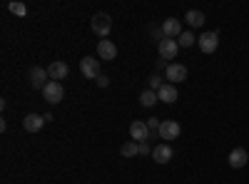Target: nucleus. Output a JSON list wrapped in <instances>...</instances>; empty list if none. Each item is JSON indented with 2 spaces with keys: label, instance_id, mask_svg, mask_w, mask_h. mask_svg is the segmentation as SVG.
<instances>
[{
  "label": "nucleus",
  "instance_id": "f257e3e1",
  "mask_svg": "<svg viewBox=\"0 0 249 184\" xmlns=\"http://www.w3.org/2000/svg\"><path fill=\"white\" fill-rule=\"evenodd\" d=\"M92 33L95 35H100V37H107L110 35V30H112V20H110V15L107 13H97L95 17H92Z\"/></svg>",
  "mask_w": 249,
  "mask_h": 184
},
{
  "label": "nucleus",
  "instance_id": "f03ea898",
  "mask_svg": "<svg viewBox=\"0 0 249 184\" xmlns=\"http://www.w3.org/2000/svg\"><path fill=\"white\" fill-rule=\"evenodd\" d=\"M197 45H199V50H202L204 55H212V52L219 48V35H217L214 30L202 33V35L197 37Z\"/></svg>",
  "mask_w": 249,
  "mask_h": 184
},
{
  "label": "nucleus",
  "instance_id": "7ed1b4c3",
  "mask_svg": "<svg viewBox=\"0 0 249 184\" xmlns=\"http://www.w3.org/2000/svg\"><path fill=\"white\" fill-rule=\"evenodd\" d=\"M157 52H160V60H175L177 52H179V43L177 40H170V37H164L162 43H157Z\"/></svg>",
  "mask_w": 249,
  "mask_h": 184
},
{
  "label": "nucleus",
  "instance_id": "20e7f679",
  "mask_svg": "<svg viewBox=\"0 0 249 184\" xmlns=\"http://www.w3.org/2000/svg\"><path fill=\"white\" fill-rule=\"evenodd\" d=\"M43 97H45L48 105H57V102H62V97H65V87L60 83H55V80H50L48 87L43 90Z\"/></svg>",
  "mask_w": 249,
  "mask_h": 184
},
{
  "label": "nucleus",
  "instance_id": "39448f33",
  "mask_svg": "<svg viewBox=\"0 0 249 184\" xmlns=\"http://www.w3.org/2000/svg\"><path fill=\"white\" fill-rule=\"evenodd\" d=\"M80 72L85 75L88 80H97L102 72H100V60H95V57H82L80 60Z\"/></svg>",
  "mask_w": 249,
  "mask_h": 184
},
{
  "label": "nucleus",
  "instance_id": "423d86ee",
  "mask_svg": "<svg viewBox=\"0 0 249 184\" xmlns=\"http://www.w3.org/2000/svg\"><path fill=\"white\" fill-rule=\"evenodd\" d=\"M179 132H182V127L177 125L175 119H162V125H160V132H157V134H160L164 142H170V139H177Z\"/></svg>",
  "mask_w": 249,
  "mask_h": 184
},
{
  "label": "nucleus",
  "instance_id": "0eeeda50",
  "mask_svg": "<svg viewBox=\"0 0 249 184\" xmlns=\"http://www.w3.org/2000/svg\"><path fill=\"white\" fill-rule=\"evenodd\" d=\"M48 83H50V75H48L45 67H33V70H30V85H33L35 90L43 92V90L48 87Z\"/></svg>",
  "mask_w": 249,
  "mask_h": 184
},
{
  "label": "nucleus",
  "instance_id": "6e6552de",
  "mask_svg": "<svg viewBox=\"0 0 249 184\" xmlns=\"http://www.w3.org/2000/svg\"><path fill=\"white\" fill-rule=\"evenodd\" d=\"M130 137L137 142V145H140V142H147V139H150L147 122H144V119H135L132 125H130Z\"/></svg>",
  "mask_w": 249,
  "mask_h": 184
},
{
  "label": "nucleus",
  "instance_id": "1a4fd4ad",
  "mask_svg": "<svg viewBox=\"0 0 249 184\" xmlns=\"http://www.w3.org/2000/svg\"><path fill=\"white\" fill-rule=\"evenodd\" d=\"M162 28V33H164V37H170V40H177L184 30H182V25H179V20L177 17H167L164 23L160 25Z\"/></svg>",
  "mask_w": 249,
  "mask_h": 184
},
{
  "label": "nucleus",
  "instance_id": "9d476101",
  "mask_svg": "<svg viewBox=\"0 0 249 184\" xmlns=\"http://www.w3.org/2000/svg\"><path fill=\"white\" fill-rule=\"evenodd\" d=\"M167 80H170V85H179L187 80V67L179 65V63H170L167 67Z\"/></svg>",
  "mask_w": 249,
  "mask_h": 184
},
{
  "label": "nucleus",
  "instance_id": "9b49d317",
  "mask_svg": "<svg viewBox=\"0 0 249 184\" xmlns=\"http://www.w3.org/2000/svg\"><path fill=\"white\" fill-rule=\"evenodd\" d=\"M97 57L100 60H115L117 57V45L112 40H100L97 43Z\"/></svg>",
  "mask_w": 249,
  "mask_h": 184
},
{
  "label": "nucleus",
  "instance_id": "f8f14e48",
  "mask_svg": "<svg viewBox=\"0 0 249 184\" xmlns=\"http://www.w3.org/2000/svg\"><path fill=\"white\" fill-rule=\"evenodd\" d=\"M68 72H70V67H68V63H62V60H55V63H50V67H48V75H50V80H55V83L65 80Z\"/></svg>",
  "mask_w": 249,
  "mask_h": 184
},
{
  "label": "nucleus",
  "instance_id": "ddd939ff",
  "mask_svg": "<svg viewBox=\"0 0 249 184\" xmlns=\"http://www.w3.org/2000/svg\"><path fill=\"white\" fill-rule=\"evenodd\" d=\"M152 159L157 162V165H167V162L172 159V147L167 145V142H162V145H155V150H152Z\"/></svg>",
  "mask_w": 249,
  "mask_h": 184
},
{
  "label": "nucleus",
  "instance_id": "4468645a",
  "mask_svg": "<svg viewBox=\"0 0 249 184\" xmlns=\"http://www.w3.org/2000/svg\"><path fill=\"white\" fill-rule=\"evenodd\" d=\"M249 162V154H247V150H242V147H234L232 152H230V167L232 169H242L244 165Z\"/></svg>",
  "mask_w": 249,
  "mask_h": 184
},
{
  "label": "nucleus",
  "instance_id": "2eb2a0df",
  "mask_svg": "<svg viewBox=\"0 0 249 184\" xmlns=\"http://www.w3.org/2000/svg\"><path fill=\"white\" fill-rule=\"evenodd\" d=\"M43 125H45V117L43 115H28L25 119H23V127L28 130V132H40V130H43Z\"/></svg>",
  "mask_w": 249,
  "mask_h": 184
},
{
  "label": "nucleus",
  "instance_id": "dca6fc26",
  "mask_svg": "<svg viewBox=\"0 0 249 184\" xmlns=\"http://www.w3.org/2000/svg\"><path fill=\"white\" fill-rule=\"evenodd\" d=\"M160 102H167V105H172V102H177V85H170V83H164L162 90L157 92Z\"/></svg>",
  "mask_w": 249,
  "mask_h": 184
},
{
  "label": "nucleus",
  "instance_id": "f3484780",
  "mask_svg": "<svg viewBox=\"0 0 249 184\" xmlns=\"http://www.w3.org/2000/svg\"><path fill=\"white\" fill-rule=\"evenodd\" d=\"M184 20H187V25H192V28H202L204 25V13L202 10H187Z\"/></svg>",
  "mask_w": 249,
  "mask_h": 184
},
{
  "label": "nucleus",
  "instance_id": "a211bd4d",
  "mask_svg": "<svg viewBox=\"0 0 249 184\" xmlns=\"http://www.w3.org/2000/svg\"><path fill=\"white\" fill-rule=\"evenodd\" d=\"M155 102H160V97H157L155 90H144V92H140V105H142V107H155Z\"/></svg>",
  "mask_w": 249,
  "mask_h": 184
},
{
  "label": "nucleus",
  "instance_id": "6ab92c4d",
  "mask_svg": "<svg viewBox=\"0 0 249 184\" xmlns=\"http://www.w3.org/2000/svg\"><path fill=\"white\" fill-rule=\"evenodd\" d=\"M120 154H122V157H137V154H140V145H137L135 139L124 142V145L120 147Z\"/></svg>",
  "mask_w": 249,
  "mask_h": 184
},
{
  "label": "nucleus",
  "instance_id": "aec40b11",
  "mask_svg": "<svg viewBox=\"0 0 249 184\" xmlns=\"http://www.w3.org/2000/svg\"><path fill=\"white\" fill-rule=\"evenodd\" d=\"M177 43H179V48H192V45H195V35H192L190 30H184V33L177 37Z\"/></svg>",
  "mask_w": 249,
  "mask_h": 184
},
{
  "label": "nucleus",
  "instance_id": "412c9836",
  "mask_svg": "<svg viewBox=\"0 0 249 184\" xmlns=\"http://www.w3.org/2000/svg\"><path fill=\"white\" fill-rule=\"evenodd\" d=\"M8 10H10L13 15H20V17H23V15L28 13V8H25V3H10V5H8Z\"/></svg>",
  "mask_w": 249,
  "mask_h": 184
},
{
  "label": "nucleus",
  "instance_id": "4be33fe9",
  "mask_svg": "<svg viewBox=\"0 0 249 184\" xmlns=\"http://www.w3.org/2000/svg\"><path fill=\"white\" fill-rule=\"evenodd\" d=\"M147 83H150V87H147V90H155V92H160V90H162V85H164V83H162V77H160L157 72L147 80Z\"/></svg>",
  "mask_w": 249,
  "mask_h": 184
},
{
  "label": "nucleus",
  "instance_id": "5701e85b",
  "mask_svg": "<svg viewBox=\"0 0 249 184\" xmlns=\"http://www.w3.org/2000/svg\"><path fill=\"white\" fill-rule=\"evenodd\" d=\"M160 125H162V119H157V117H150V119H147V130H150V134L160 132Z\"/></svg>",
  "mask_w": 249,
  "mask_h": 184
},
{
  "label": "nucleus",
  "instance_id": "b1692460",
  "mask_svg": "<svg viewBox=\"0 0 249 184\" xmlns=\"http://www.w3.org/2000/svg\"><path fill=\"white\" fill-rule=\"evenodd\" d=\"M140 157H152V147H150V142H140Z\"/></svg>",
  "mask_w": 249,
  "mask_h": 184
},
{
  "label": "nucleus",
  "instance_id": "393cba45",
  "mask_svg": "<svg viewBox=\"0 0 249 184\" xmlns=\"http://www.w3.org/2000/svg\"><path fill=\"white\" fill-rule=\"evenodd\" d=\"M150 35L157 40V43H162V40H164V33H162V28H157V25H155V28H150Z\"/></svg>",
  "mask_w": 249,
  "mask_h": 184
},
{
  "label": "nucleus",
  "instance_id": "a878e982",
  "mask_svg": "<svg viewBox=\"0 0 249 184\" xmlns=\"http://www.w3.org/2000/svg\"><path fill=\"white\" fill-rule=\"evenodd\" d=\"M95 83H97V87H107V85H110V77H107V75H100Z\"/></svg>",
  "mask_w": 249,
  "mask_h": 184
}]
</instances>
